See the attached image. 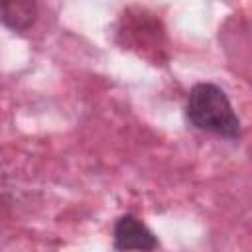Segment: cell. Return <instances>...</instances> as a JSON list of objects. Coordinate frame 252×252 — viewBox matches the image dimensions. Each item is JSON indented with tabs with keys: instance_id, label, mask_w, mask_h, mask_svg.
I'll return each mask as SVG.
<instances>
[{
	"instance_id": "3957f363",
	"label": "cell",
	"mask_w": 252,
	"mask_h": 252,
	"mask_svg": "<svg viewBox=\"0 0 252 252\" xmlns=\"http://www.w3.org/2000/svg\"><path fill=\"white\" fill-rule=\"evenodd\" d=\"M37 4L32 0H0V24L12 32H28L37 20Z\"/></svg>"
},
{
	"instance_id": "7a4b0ae2",
	"label": "cell",
	"mask_w": 252,
	"mask_h": 252,
	"mask_svg": "<svg viewBox=\"0 0 252 252\" xmlns=\"http://www.w3.org/2000/svg\"><path fill=\"white\" fill-rule=\"evenodd\" d=\"M158 246V236L138 217L126 213L114 220L112 248L116 252H152Z\"/></svg>"
},
{
	"instance_id": "6da1fadb",
	"label": "cell",
	"mask_w": 252,
	"mask_h": 252,
	"mask_svg": "<svg viewBox=\"0 0 252 252\" xmlns=\"http://www.w3.org/2000/svg\"><path fill=\"white\" fill-rule=\"evenodd\" d=\"M187 122L207 134L226 140H240L242 122L230 104L228 94L215 83H197L191 87L185 102Z\"/></svg>"
}]
</instances>
